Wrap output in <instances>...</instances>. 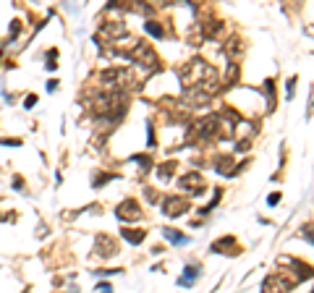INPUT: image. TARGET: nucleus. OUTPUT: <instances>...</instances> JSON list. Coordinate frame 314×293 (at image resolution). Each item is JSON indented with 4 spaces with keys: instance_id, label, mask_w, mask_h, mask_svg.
Instances as JSON below:
<instances>
[{
    "instance_id": "obj_7",
    "label": "nucleus",
    "mask_w": 314,
    "mask_h": 293,
    "mask_svg": "<svg viewBox=\"0 0 314 293\" xmlns=\"http://www.w3.org/2000/svg\"><path fill=\"white\" fill-rule=\"evenodd\" d=\"M165 236H168V238H170V241H178V243H184V241H186V238H184V236H178V233H175V231H165Z\"/></svg>"
},
{
    "instance_id": "obj_8",
    "label": "nucleus",
    "mask_w": 314,
    "mask_h": 293,
    "mask_svg": "<svg viewBox=\"0 0 314 293\" xmlns=\"http://www.w3.org/2000/svg\"><path fill=\"white\" fill-rule=\"evenodd\" d=\"M147 29H149L152 34H157V37H160V34H163V29H160V24H154V21H149V24H147Z\"/></svg>"
},
{
    "instance_id": "obj_1",
    "label": "nucleus",
    "mask_w": 314,
    "mask_h": 293,
    "mask_svg": "<svg viewBox=\"0 0 314 293\" xmlns=\"http://www.w3.org/2000/svg\"><path fill=\"white\" fill-rule=\"evenodd\" d=\"M95 254L97 257H113V254H118V246H116V238H110V236H97L95 238Z\"/></svg>"
},
{
    "instance_id": "obj_13",
    "label": "nucleus",
    "mask_w": 314,
    "mask_h": 293,
    "mask_svg": "<svg viewBox=\"0 0 314 293\" xmlns=\"http://www.w3.org/2000/svg\"><path fill=\"white\" fill-rule=\"evenodd\" d=\"M311 293H314V290H311Z\"/></svg>"
},
{
    "instance_id": "obj_10",
    "label": "nucleus",
    "mask_w": 314,
    "mask_h": 293,
    "mask_svg": "<svg viewBox=\"0 0 314 293\" xmlns=\"http://www.w3.org/2000/svg\"><path fill=\"white\" fill-rule=\"evenodd\" d=\"M18 29H21V21H13V27H11V39L18 34Z\"/></svg>"
},
{
    "instance_id": "obj_4",
    "label": "nucleus",
    "mask_w": 314,
    "mask_h": 293,
    "mask_svg": "<svg viewBox=\"0 0 314 293\" xmlns=\"http://www.w3.org/2000/svg\"><path fill=\"white\" fill-rule=\"evenodd\" d=\"M184 210H186V201H184V199H178V196H170V199H165V215L175 217V215H181Z\"/></svg>"
},
{
    "instance_id": "obj_3",
    "label": "nucleus",
    "mask_w": 314,
    "mask_h": 293,
    "mask_svg": "<svg viewBox=\"0 0 314 293\" xmlns=\"http://www.w3.org/2000/svg\"><path fill=\"white\" fill-rule=\"evenodd\" d=\"M288 288H290V283H283V278L270 275L264 280V285H262V293H285Z\"/></svg>"
},
{
    "instance_id": "obj_6",
    "label": "nucleus",
    "mask_w": 314,
    "mask_h": 293,
    "mask_svg": "<svg viewBox=\"0 0 314 293\" xmlns=\"http://www.w3.org/2000/svg\"><path fill=\"white\" fill-rule=\"evenodd\" d=\"M194 278H196V267H186V278L181 280V285H191Z\"/></svg>"
},
{
    "instance_id": "obj_12",
    "label": "nucleus",
    "mask_w": 314,
    "mask_h": 293,
    "mask_svg": "<svg viewBox=\"0 0 314 293\" xmlns=\"http://www.w3.org/2000/svg\"><path fill=\"white\" fill-rule=\"evenodd\" d=\"M100 293H110V285H105V283H102V285H100Z\"/></svg>"
},
{
    "instance_id": "obj_5",
    "label": "nucleus",
    "mask_w": 314,
    "mask_h": 293,
    "mask_svg": "<svg viewBox=\"0 0 314 293\" xmlns=\"http://www.w3.org/2000/svg\"><path fill=\"white\" fill-rule=\"evenodd\" d=\"M121 233H123V238H126V241H131V243H142V241H144V231H131V228H123Z\"/></svg>"
},
{
    "instance_id": "obj_9",
    "label": "nucleus",
    "mask_w": 314,
    "mask_h": 293,
    "mask_svg": "<svg viewBox=\"0 0 314 293\" xmlns=\"http://www.w3.org/2000/svg\"><path fill=\"white\" fill-rule=\"evenodd\" d=\"M3 147H21V139H0Z\"/></svg>"
},
{
    "instance_id": "obj_2",
    "label": "nucleus",
    "mask_w": 314,
    "mask_h": 293,
    "mask_svg": "<svg viewBox=\"0 0 314 293\" xmlns=\"http://www.w3.org/2000/svg\"><path fill=\"white\" fill-rule=\"evenodd\" d=\"M142 212H139V205H137V199H123L121 205L116 207V217L121 220H137Z\"/></svg>"
},
{
    "instance_id": "obj_11",
    "label": "nucleus",
    "mask_w": 314,
    "mask_h": 293,
    "mask_svg": "<svg viewBox=\"0 0 314 293\" xmlns=\"http://www.w3.org/2000/svg\"><path fill=\"white\" fill-rule=\"evenodd\" d=\"M24 105H27V107H32V105H37V95H29V97H27V102H24Z\"/></svg>"
}]
</instances>
